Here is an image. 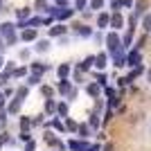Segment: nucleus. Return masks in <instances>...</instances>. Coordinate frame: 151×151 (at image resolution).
<instances>
[{"label": "nucleus", "instance_id": "4468645a", "mask_svg": "<svg viewBox=\"0 0 151 151\" xmlns=\"http://www.w3.org/2000/svg\"><path fill=\"white\" fill-rule=\"evenodd\" d=\"M29 70H32V72H36V75H43L45 70H50V65H45V63H32Z\"/></svg>", "mask_w": 151, "mask_h": 151}, {"label": "nucleus", "instance_id": "58836bf2", "mask_svg": "<svg viewBox=\"0 0 151 151\" xmlns=\"http://www.w3.org/2000/svg\"><path fill=\"white\" fill-rule=\"evenodd\" d=\"M32 126H36V124H43V115H36V117H32Z\"/></svg>", "mask_w": 151, "mask_h": 151}, {"label": "nucleus", "instance_id": "ea45409f", "mask_svg": "<svg viewBox=\"0 0 151 151\" xmlns=\"http://www.w3.org/2000/svg\"><path fill=\"white\" fill-rule=\"evenodd\" d=\"M120 7H122V0H113V2H111V9H113V12H117Z\"/></svg>", "mask_w": 151, "mask_h": 151}, {"label": "nucleus", "instance_id": "c85d7f7f", "mask_svg": "<svg viewBox=\"0 0 151 151\" xmlns=\"http://www.w3.org/2000/svg\"><path fill=\"white\" fill-rule=\"evenodd\" d=\"M47 126H54V129H57V131H61V133L65 131V126H63L59 120H50V122H47Z\"/></svg>", "mask_w": 151, "mask_h": 151}, {"label": "nucleus", "instance_id": "7c9ffc66", "mask_svg": "<svg viewBox=\"0 0 151 151\" xmlns=\"http://www.w3.org/2000/svg\"><path fill=\"white\" fill-rule=\"evenodd\" d=\"M86 5H88V0H75V12L79 9V12H83L86 9Z\"/></svg>", "mask_w": 151, "mask_h": 151}, {"label": "nucleus", "instance_id": "f704fd0d", "mask_svg": "<svg viewBox=\"0 0 151 151\" xmlns=\"http://www.w3.org/2000/svg\"><path fill=\"white\" fill-rule=\"evenodd\" d=\"M104 7V0H90V9H101Z\"/></svg>", "mask_w": 151, "mask_h": 151}, {"label": "nucleus", "instance_id": "5701e85b", "mask_svg": "<svg viewBox=\"0 0 151 151\" xmlns=\"http://www.w3.org/2000/svg\"><path fill=\"white\" fill-rule=\"evenodd\" d=\"M142 27L145 32H151V14H142Z\"/></svg>", "mask_w": 151, "mask_h": 151}, {"label": "nucleus", "instance_id": "6ab92c4d", "mask_svg": "<svg viewBox=\"0 0 151 151\" xmlns=\"http://www.w3.org/2000/svg\"><path fill=\"white\" fill-rule=\"evenodd\" d=\"M77 133L81 135V140H86V138H88V133H90V126L88 124H79V126H77Z\"/></svg>", "mask_w": 151, "mask_h": 151}, {"label": "nucleus", "instance_id": "9d476101", "mask_svg": "<svg viewBox=\"0 0 151 151\" xmlns=\"http://www.w3.org/2000/svg\"><path fill=\"white\" fill-rule=\"evenodd\" d=\"M93 65H95V57H86L81 63H79V65H77V70H81V72H88Z\"/></svg>", "mask_w": 151, "mask_h": 151}, {"label": "nucleus", "instance_id": "393cba45", "mask_svg": "<svg viewBox=\"0 0 151 151\" xmlns=\"http://www.w3.org/2000/svg\"><path fill=\"white\" fill-rule=\"evenodd\" d=\"M27 93H29V88H27V86H20V88L16 90V99H20V101H23V99L27 97Z\"/></svg>", "mask_w": 151, "mask_h": 151}, {"label": "nucleus", "instance_id": "c03bdc74", "mask_svg": "<svg viewBox=\"0 0 151 151\" xmlns=\"http://www.w3.org/2000/svg\"><path fill=\"white\" fill-rule=\"evenodd\" d=\"M122 7H126V9H129V7H133V0H122Z\"/></svg>", "mask_w": 151, "mask_h": 151}, {"label": "nucleus", "instance_id": "6e6552de", "mask_svg": "<svg viewBox=\"0 0 151 151\" xmlns=\"http://www.w3.org/2000/svg\"><path fill=\"white\" fill-rule=\"evenodd\" d=\"M14 29H16V25L14 23H0V36H12L14 34Z\"/></svg>", "mask_w": 151, "mask_h": 151}, {"label": "nucleus", "instance_id": "9b49d317", "mask_svg": "<svg viewBox=\"0 0 151 151\" xmlns=\"http://www.w3.org/2000/svg\"><path fill=\"white\" fill-rule=\"evenodd\" d=\"M108 23H111V16H108L106 12H101L99 16H97V27H99V29H106Z\"/></svg>", "mask_w": 151, "mask_h": 151}, {"label": "nucleus", "instance_id": "c756f323", "mask_svg": "<svg viewBox=\"0 0 151 151\" xmlns=\"http://www.w3.org/2000/svg\"><path fill=\"white\" fill-rule=\"evenodd\" d=\"M32 9H27V7H23V9H16V18H27L29 16Z\"/></svg>", "mask_w": 151, "mask_h": 151}, {"label": "nucleus", "instance_id": "aec40b11", "mask_svg": "<svg viewBox=\"0 0 151 151\" xmlns=\"http://www.w3.org/2000/svg\"><path fill=\"white\" fill-rule=\"evenodd\" d=\"M131 41H133V29H129V32L124 34V36H122V47L126 50V47L131 45Z\"/></svg>", "mask_w": 151, "mask_h": 151}, {"label": "nucleus", "instance_id": "e433bc0d", "mask_svg": "<svg viewBox=\"0 0 151 151\" xmlns=\"http://www.w3.org/2000/svg\"><path fill=\"white\" fill-rule=\"evenodd\" d=\"M104 95H106L108 99H111V97H115V95H117V93H115L113 88H108V86H104Z\"/></svg>", "mask_w": 151, "mask_h": 151}, {"label": "nucleus", "instance_id": "f8f14e48", "mask_svg": "<svg viewBox=\"0 0 151 151\" xmlns=\"http://www.w3.org/2000/svg\"><path fill=\"white\" fill-rule=\"evenodd\" d=\"M70 70H72V65H70V63H61V65L57 68V75H59V79H68Z\"/></svg>", "mask_w": 151, "mask_h": 151}, {"label": "nucleus", "instance_id": "a878e982", "mask_svg": "<svg viewBox=\"0 0 151 151\" xmlns=\"http://www.w3.org/2000/svg\"><path fill=\"white\" fill-rule=\"evenodd\" d=\"M41 95H43L45 99H50V97H54V88H52V86H43V88H41Z\"/></svg>", "mask_w": 151, "mask_h": 151}, {"label": "nucleus", "instance_id": "4be33fe9", "mask_svg": "<svg viewBox=\"0 0 151 151\" xmlns=\"http://www.w3.org/2000/svg\"><path fill=\"white\" fill-rule=\"evenodd\" d=\"M63 120H65V131H72V133L77 131V126H79V124H77L72 117H63Z\"/></svg>", "mask_w": 151, "mask_h": 151}, {"label": "nucleus", "instance_id": "f03ea898", "mask_svg": "<svg viewBox=\"0 0 151 151\" xmlns=\"http://www.w3.org/2000/svg\"><path fill=\"white\" fill-rule=\"evenodd\" d=\"M142 63V54H140V50H131L129 54H126V65H140Z\"/></svg>", "mask_w": 151, "mask_h": 151}, {"label": "nucleus", "instance_id": "bb28decb", "mask_svg": "<svg viewBox=\"0 0 151 151\" xmlns=\"http://www.w3.org/2000/svg\"><path fill=\"white\" fill-rule=\"evenodd\" d=\"M38 81H41V75H36V72H32V75L27 77V86H36Z\"/></svg>", "mask_w": 151, "mask_h": 151}, {"label": "nucleus", "instance_id": "b1692460", "mask_svg": "<svg viewBox=\"0 0 151 151\" xmlns=\"http://www.w3.org/2000/svg\"><path fill=\"white\" fill-rule=\"evenodd\" d=\"M34 47H36V52H47L50 50V41H38Z\"/></svg>", "mask_w": 151, "mask_h": 151}, {"label": "nucleus", "instance_id": "49530a36", "mask_svg": "<svg viewBox=\"0 0 151 151\" xmlns=\"http://www.w3.org/2000/svg\"><path fill=\"white\" fill-rule=\"evenodd\" d=\"M88 151H101V147H99V145H90Z\"/></svg>", "mask_w": 151, "mask_h": 151}, {"label": "nucleus", "instance_id": "20e7f679", "mask_svg": "<svg viewBox=\"0 0 151 151\" xmlns=\"http://www.w3.org/2000/svg\"><path fill=\"white\" fill-rule=\"evenodd\" d=\"M108 25H111L115 32H117L122 25H124V16H122L120 12H113V16H111V23H108Z\"/></svg>", "mask_w": 151, "mask_h": 151}, {"label": "nucleus", "instance_id": "4c0bfd02", "mask_svg": "<svg viewBox=\"0 0 151 151\" xmlns=\"http://www.w3.org/2000/svg\"><path fill=\"white\" fill-rule=\"evenodd\" d=\"M20 140H23V142H27V140H32V133L29 131H20V135H18Z\"/></svg>", "mask_w": 151, "mask_h": 151}, {"label": "nucleus", "instance_id": "39448f33", "mask_svg": "<svg viewBox=\"0 0 151 151\" xmlns=\"http://www.w3.org/2000/svg\"><path fill=\"white\" fill-rule=\"evenodd\" d=\"M108 65V52H99L97 57H95V68L97 70H104Z\"/></svg>", "mask_w": 151, "mask_h": 151}, {"label": "nucleus", "instance_id": "412c9836", "mask_svg": "<svg viewBox=\"0 0 151 151\" xmlns=\"http://www.w3.org/2000/svg\"><path fill=\"white\" fill-rule=\"evenodd\" d=\"M57 113H59V117H68V104L65 101L57 104Z\"/></svg>", "mask_w": 151, "mask_h": 151}, {"label": "nucleus", "instance_id": "2f4dec72", "mask_svg": "<svg viewBox=\"0 0 151 151\" xmlns=\"http://www.w3.org/2000/svg\"><path fill=\"white\" fill-rule=\"evenodd\" d=\"M29 126H32V122L27 117H20V131H29Z\"/></svg>", "mask_w": 151, "mask_h": 151}, {"label": "nucleus", "instance_id": "ddd939ff", "mask_svg": "<svg viewBox=\"0 0 151 151\" xmlns=\"http://www.w3.org/2000/svg\"><path fill=\"white\" fill-rule=\"evenodd\" d=\"M65 32H68L65 25H54V27H50V36H63Z\"/></svg>", "mask_w": 151, "mask_h": 151}, {"label": "nucleus", "instance_id": "7ed1b4c3", "mask_svg": "<svg viewBox=\"0 0 151 151\" xmlns=\"http://www.w3.org/2000/svg\"><path fill=\"white\" fill-rule=\"evenodd\" d=\"M68 149L70 151H88L90 145L86 142V140H70V142H68Z\"/></svg>", "mask_w": 151, "mask_h": 151}, {"label": "nucleus", "instance_id": "8fccbe9b", "mask_svg": "<svg viewBox=\"0 0 151 151\" xmlns=\"http://www.w3.org/2000/svg\"><path fill=\"white\" fill-rule=\"evenodd\" d=\"M147 81H149V83H151V68H149V70H147Z\"/></svg>", "mask_w": 151, "mask_h": 151}, {"label": "nucleus", "instance_id": "0eeeda50", "mask_svg": "<svg viewBox=\"0 0 151 151\" xmlns=\"http://www.w3.org/2000/svg\"><path fill=\"white\" fill-rule=\"evenodd\" d=\"M20 38L27 41V43H29V41H36V27H25L23 34H20Z\"/></svg>", "mask_w": 151, "mask_h": 151}, {"label": "nucleus", "instance_id": "473e14b6", "mask_svg": "<svg viewBox=\"0 0 151 151\" xmlns=\"http://www.w3.org/2000/svg\"><path fill=\"white\" fill-rule=\"evenodd\" d=\"M23 151H36V140H27V145Z\"/></svg>", "mask_w": 151, "mask_h": 151}, {"label": "nucleus", "instance_id": "c9c22d12", "mask_svg": "<svg viewBox=\"0 0 151 151\" xmlns=\"http://www.w3.org/2000/svg\"><path fill=\"white\" fill-rule=\"evenodd\" d=\"M95 79H97V83H99V86H106V75H95Z\"/></svg>", "mask_w": 151, "mask_h": 151}, {"label": "nucleus", "instance_id": "09e8293b", "mask_svg": "<svg viewBox=\"0 0 151 151\" xmlns=\"http://www.w3.org/2000/svg\"><path fill=\"white\" fill-rule=\"evenodd\" d=\"M2 50H5V38L0 36V52H2Z\"/></svg>", "mask_w": 151, "mask_h": 151}, {"label": "nucleus", "instance_id": "603ef678", "mask_svg": "<svg viewBox=\"0 0 151 151\" xmlns=\"http://www.w3.org/2000/svg\"><path fill=\"white\" fill-rule=\"evenodd\" d=\"M0 7H2V0H0Z\"/></svg>", "mask_w": 151, "mask_h": 151}, {"label": "nucleus", "instance_id": "2eb2a0df", "mask_svg": "<svg viewBox=\"0 0 151 151\" xmlns=\"http://www.w3.org/2000/svg\"><path fill=\"white\" fill-rule=\"evenodd\" d=\"M20 106H23V101H20V99H14L12 104H9V108H7V113H9V115H16L20 111Z\"/></svg>", "mask_w": 151, "mask_h": 151}, {"label": "nucleus", "instance_id": "cd10ccee", "mask_svg": "<svg viewBox=\"0 0 151 151\" xmlns=\"http://www.w3.org/2000/svg\"><path fill=\"white\" fill-rule=\"evenodd\" d=\"M88 126H93V129H97V126H99V113H93V115H90Z\"/></svg>", "mask_w": 151, "mask_h": 151}, {"label": "nucleus", "instance_id": "72a5a7b5", "mask_svg": "<svg viewBox=\"0 0 151 151\" xmlns=\"http://www.w3.org/2000/svg\"><path fill=\"white\" fill-rule=\"evenodd\" d=\"M12 75L14 77H25L27 75V68H16V70H12Z\"/></svg>", "mask_w": 151, "mask_h": 151}, {"label": "nucleus", "instance_id": "37998d69", "mask_svg": "<svg viewBox=\"0 0 151 151\" xmlns=\"http://www.w3.org/2000/svg\"><path fill=\"white\" fill-rule=\"evenodd\" d=\"M126 83H129V79H126V77H122V79H117V86H120V88H124Z\"/></svg>", "mask_w": 151, "mask_h": 151}, {"label": "nucleus", "instance_id": "423d86ee", "mask_svg": "<svg viewBox=\"0 0 151 151\" xmlns=\"http://www.w3.org/2000/svg\"><path fill=\"white\" fill-rule=\"evenodd\" d=\"M57 90H59L61 95H65V97H68V95H70V90H72V81H68V79H59Z\"/></svg>", "mask_w": 151, "mask_h": 151}, {"label": "nucleus", "instance_id": "f3484780", "mask_svg": "<svg viewBox=\"0 0 151 151\" xmlns=\"http://www.w3.org/2000/svg\"><path fill=\"white\" fill-rule=\"evenodd\" d=\"M75 29H77V34H79V36H93V29H90L88 25H77Z\"/></svg>", "mask_w": 151, "mask_h": 151}, {"label": "nucleus", "instance_id": "79ce46f5", "mask_svg": "<svg viewBox=\"0 0 151 151\" xmlns=\"http://www.w3.org/2000/svg\"><path fill=\"white\" fill-rule=\"evenodd\" d=\"M16 41H18V36H16V34H12V36H7V43H9V45H14Z\"/></svg>", "mask_w": 151, "mask_h": 151}, {"label": "nucleus", "instance_id": "a18cd8bd", "mask_svg": "<svg viewBox=\"0 0 151 151\" xmlns=\"http://www.w3.org/2000/svg\"><path fill=\"white\" fill-rule=\"evenodd\" d=\"M5 104H7V101H5V95L0 93V111H2V108H5Z\"/></svg>", "mask_w": 151, "mask_h": 151}, {"label": "nucleus", "instance_id": "a211bd4d", "mask_svg": "<svg viewBox=\"0 0 151 151\" xmlns=\"http://www.w3.org/2000/svg\"><path fill=\"white\" fill-rule=\"evenodd\" d=\"M142 14H147V0H138V5H135V16H142Z\"/></svg>", "mask_w": 151, "mask_h": 151}, {"label": "nucleus", "instance_id": "1a4fd4ad", "mask_svg": "<svg viewBox=\"0 0 151 151\" xmlns=\"http://www.w3.org/2000/svg\"><path fill=\"white\" fill-rule=\"evenodd\" d=\"M86 93L90 95V97H95V99H99V93H101V86L97 81L95 83H88V86H86Z\"/></svg>", "mask_w": 151, "mask_h": 151}, {"label": "nucleus", "instance_id": "3c124183", "mask_svg": "<svg viewBox=\"0 0 151 151\" xmlns=\"http://www.w3.org/2000/svg\"><path fill=\"white\" fill-rule=\"evenodd\" d=\"M2 65H5V59H2V57H0V70H2Z\"/></svg>", "mask_w": 151, "mask_h": 151}, {"label": "nucleus", "instance_id": "a19ab883", "mask_svg": "<svg viewBox=\"0 0 151 151\" xmlns=\"http://www.w3.org/2000/svg\"><path fill=\"white\" fill-rule=\"evenodd\" d=\"M36 7H38V9H50V7H47V2H45V0H36Z\"/></svg>", "mask_w": 151, "mask_h": 151}, {"label": "nucleus", "instance_id": "de8ad7c7", "mask_svg": "<svg viewBox=\"0 0 151 151\" xmlns=\"http://www.w3.org/2000/svg\"><path fill=\"white\" fill-rule=\"evenodd\" d=\"M101 151H113V145H104V147H101Z\"/></svg>", "mask_w": 151, "mask_h": 151}, {"label": "nucleus", "instance_id": "dca6fc26", "mask_svg": "<svg viewBox=\"0 0 151 151\" xmlns=\"http://www.w3.org/2000/svg\"><path fill=\"white\" fill-rule=\"evenodd\" d=\"M45 113H47V115H54V113H57V101L52 99V97L45 101Z\"/></svg>", "mask_w": 151, "mask_h": 151}, {"label": "nucleus", "instance_id": "f257e3e1", "mask_svg": "<svg viewBox=\"0 0 151 151\" xmlns=\"http://www.w3.org/2000/svg\"><path fill=\"white\" fill-rule=\"evenodd\" d=\"M106 50L108 54H115L117 50H122V38L117 36V32H108L106 34Z\"/></svg>", "mask_w": 151, "mask_h": 151}]
</instances>
